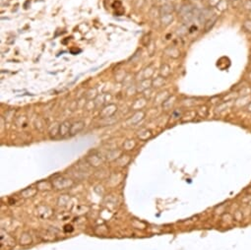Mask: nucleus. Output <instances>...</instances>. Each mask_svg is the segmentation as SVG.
Instances as JSON below:
<instances>
[{
    "instance_id": "1",
    "label": "nucleus",
    "mask_w": 251,
    "mask_h": 250,
    "mask_svg": "<svg viewBox=\"0 0 251 250\" xmlns=\"http://www.w3.org/2000/svg\"><path fill=\"white\" fill-rule=\"evenodd\" d=\"M216 21H217V17H213L211 20H209V21H208L207 23H206V25H205V31H206V32H208L209 30L215 25Z\"/></svg>"
},
{
    "instance_id": "2",
    "label": "nucleus",
    "mask_w": 251,
    "mask_h": 250,
    "mask_svg": "<svg viewBox=\"0 0 251 250\" xmlns=\"http://www.w3.org/2000/svg\"><path fill=\"white\" fill-rule=\"evenodd\" d=\"M243 28L246 30L247 32H251V20H247L243 24Z\"/></svg>"
},
{
    "instance_id": "3",
    "label": "nucleus",
    "mask_w": 251,
    "mask_h": 250,
    "mask_svg": "<svg viewBox=\"0 0 251 250\" xmlns=\"http://www.w3.org/2000/svg\"><path fill=\"white\" fill-rule=\"evenodd\" d=\"M248 108H249V111H251V103H250V104H249V107H248Z\"/></svg>"
}]
</instances>
